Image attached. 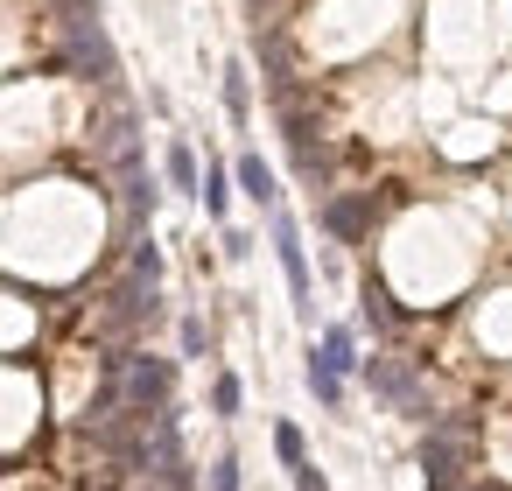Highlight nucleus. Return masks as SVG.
<instances>
[{"label": "nucleus", "instance_id": "obj_15", "mask_svg": "<svg viewBox=\"0 0 512 491\" xmlns=\"http://www.w3.org/2000/svg\"><path fill=\"white\" fill-rule=\"evenodd\" d=\"M274 449H281V463L295 470V463H309V449H302V428L295 421H274Z\"/></svg>", "mask_w": 512, "mask_h": 491}, {"label": "nucleus", "instance_id": "obj_17", "mask_svg": "<svg viewBox=\"0 0 512 491\" xmlns=\"http://www.w3.org/2000/svg\"><path fill=\"white\" fill-rule=\"evenodd\" d=\"M211 491H239V456H218L211 463Z\"/></svg>", "mask_w": 512, "mask_h": 491}, {"label": "nucleus", "instance_id": "obj_14", "mask_svg": "<svg viewBox=\"0 0 512 491\" xmlns=\"http://www.w3.org/2000/svg\"><path fill=\"white\" fill-rule=\"evenodd\" d=\"M239 400H246L239 372H218V379H211V414H225V421H232V414H239Z\"/></svg>", "mask_w": 512, "mask_h": 491}, {"label": "nucleus", "instance_id": "obj_16", "mask_svg": "<svg viewBox=\"0 0 512 491\" xmlns=\"http://www.w3.org/2000/svg\"><path fill=\"white\" fill-rule=\"evenodd\" d=\"M50 15H57V22H92L99 0H50Z\"/></svg>", "mask_w": 512, "mask_h": 491}, {"label": "nucleus", "instance_id": "obj_12", "mask_svg": "<svg viewBox=\"0 0 512 491\" xmlns=\"http://www.w3.org/2000/svg\"><path fill=\"white\" fill-rule=\"evenodd\" d=\"M309 393H316L323 407H337V400H344V372H330L316 351H309Z\"/></svg>", "mask_w": 512, "mask_h": 491}, {"label": "nucleus", "instance_id": "obj_11", "mask_svg": "<svg viewBox=\"0 0 512 491\" xmlns=\"http://www.w3.org/2000/svg\"><path fill=\"white\" fill-rule=\"evenodd\" d=\"M127 274H134V281H155V288H162V246H155L148 232H141V239L127 246Z\"/></svg>", "mask_w": 512, "mask_h": 491}, {"label": "nucleus", "instance_id": "obj_6", "mask_svg": "<svg viewBox=\"0 0 512 491\" xmlns=\"http://www.w3.org/2000/svg\"><path fill=\"white\" fill-rule=\"evenodd\" d=\"M232 183H239V190H246V197H253L260 211H274V204H281V190H274V169H267L260 155H239V169H232Z\"/></svg>", "mask_w": 512, "mask_h": 491}, {"label": "nucleus", "instance_id": "obj_2", "mask_svg": "<svg viewBox=\"0 0 512 491\" xmlns=\"http://www.w3.org/2000/svg\"><path fill=\"white\" fill-rule=\"evenodd\" d=\"M267 239H274V253H281V274H288L295 316H302V323H316V288H309V260H302V232H295V211H288V204H274V211H267Z\"/></svg>", "mask_w": 512, "mask_h": 491}, {"label": "nucleus", "instance_id": "obj_3", "mask_svg": "<svg viewBox=\"0 0 512 491\" xmlns=\"http://www.w3.org/2000/svg\"><path fill=\"white\" fill-rule=\"evenodd\" d=\"M169 393H176V358L127 351V365H120V407H141V414H155V407H169Z\"/></svg>", "mask_w": 512, "mask_h": 491}, {"label": "nucleus", "instance_id": "obj_4", "mask_svg": "<svg viewBox=\"0 0 512 491\" xmlns=\"http://www.w3.org/2000/svg\"><path fill=\"white\" fill-rule=\"evenodd\" d=\"M57 29H64V64H71L78 78H92V85H120V57H113L99 15H92V22H57Z\"/></svg>", "mask_w": 512, "mask_h": 491}, {"label": "nucleus", "instance_id": "obj_18", "mask_svg": "<svg viewBox=\"0 0 512 491\" xmlns=\"http://www.w3.org/2000/svg\"><path fill=\"white\" fill-rule=\"evenodd\" d=\"M183 351L204 358V323H197V316H183Z\"/></svg>", "mask_w": 512, "mask_h": 491}, {"label": "nucleus", "instance_id": "obj_13", "mask_svg": "<svg viewBox=\"0 0 512 491\" xmlns=\"http://www.w3.org/2000/svg\"><path fill=\"white\" fill-rule=\"evenodd\" d=\"M204 211H211V218H225V211H232V176H225L218 162L204 169Z\"/></svg>", "mask_w": 512, "mask_h": 491}, {"label": "nucleus", "instance_id": "obj_19", "mask_svg": "<svg viewBox=\"0 0 512 491\" xmlns=\"http://www.w3.org/2000/svg\"><path fill=\"white\" fill-rule=\"evenodd\" d=\"M253 8V29H267V15H274V0H246Z\"/></svg>", "mask_w": 512, "mask_h": 491}, {"label": "nucleus", "instance_id": "obj_10", "mask_svg": "<svg viewBox=\"0 0 512 491\" xmlns=\"http://www.w3.org/2000/svg\"><path fill=\"white\" fill-rule=\"evenodd\" d=\"M225 113H232V127H246V120H253V92H246V64H225Z\"/></svg>", "mask_w": 512, "mask_h": 491}, {"label": "nucleus", "instance_id": "obj_5", "mask_svg": "<svg viewBox=\"0 0 512 491\" xmlns=\"http://www.w3.org/2000/svg\"><path fill=\"white\" fill-rule=\"evenodd\" d=\"M372 225H379V197H372V190H330V197H323V232H330L337 246H358Z\"/></svg>", "mask_w": 512, "mask_h": 491}, {"label": "nucleus", "instance_id": "obj_7", "mask_svg": "<svg viewBox=\"0 0 512 491\" xmlns=\"http://www.w3.org/2000/svg\"><path fill=\"white\" fill-rule=\"evenodd\" d=\"M358 295H365V323H372V330H400V323H407V309L393 302V288H386L379 274H365V288H358Z\"/></svg>", "mask_w": 512, "mask_h": 491}, {"label": "nucleus", "instance_id": "obj_1", "mask_svg": "<svg viewBox=\"0 0 512 491\" xmlns=\"http://www.w3.org/2000/svg\"><path fill=\"white\" fill-rule=\"evenodd\" d=\"M365 386L393 407V414H407V421H428V386H421V372H414V358H400V351H379V358H365Z\"/></svg>", "mask_w": 512, "mask_h": 491}, {"label": "nucleus", "instance_id": "obj_9", "mask_svg": "<svg viewBox=\"0 0 512 491\" xmlns=\"http://www.w3.org/2000/svg\"><path fill=\"white\" fill-rule=\"evenodd\" d=\"M316 358H323V365H330V372H351V365H365V358H358V344H351V330H344V323H330V330H323V344H316Z\"/></svg>", "mask_w": 512, "mask_h": 491}, {"label": "nucleus", "instance_id": "obj_8", "mask_svg": "<svg viewBox=\"0 0 512 491\" xmlns=\"http://www.w3.org/2000/svg\"><path fill=\"white\" fill-rule=\"evenodd\" d=\"M162 176H169V190H183V197H204V176H197V155H190L183 141H169V148H162Z\"/></svg>", "mask_w": 512, "mask_h": 491}]
</instances>
